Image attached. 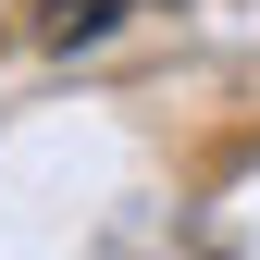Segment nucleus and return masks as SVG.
<instances>
[{"label": "nucleus", "mask_w": 260, "mask_h": 260, "mask_svg": "<svg viewBox=\"0 0 260 260\" xmlns=\"http://www.w3.org/2000/svg\"><path fill=\"white\" fill-rule=\"evenodd\" d=\"M100 260H236L223 236H199L186 211H124L112 236H100Z\"/></svg>", "instance_id": "f257e3e1"}]
</instances>
